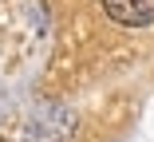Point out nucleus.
I'll list each match as a JSON object with an SVG mask.
<instances>
[{
    "label": "nucleus",
    "instance_id": "1",
    "mask_svg": "<svg viewBox=\"0 0 154 142\" xmlns=\"http://www.w3.org/2000/svg\"><path fill=\"white\" fill-rule=\"evenodd\" d=\"M103 12L122 28H146L154 24V0H103Z\"/></svg>",
    "mask_w": 154,
    "mask_h": 142
}]
</instances>
